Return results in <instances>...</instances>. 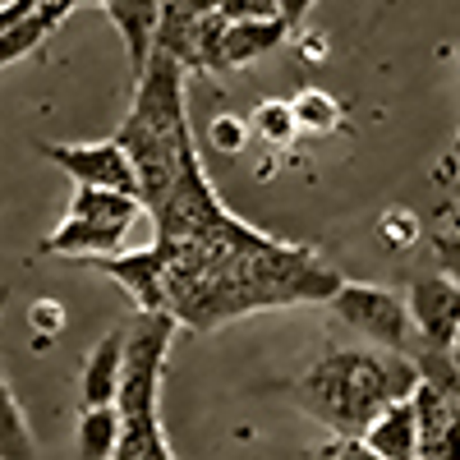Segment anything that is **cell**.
<instances>
[{"label": "cell", "mask_w": 460, "mask_h": 460, "mask_svg": "<svg viewBox=\"0 0 460 460\" xmlns=\"http://www.w3.org/2000/svg\"><path fill=\"white\" fill-rule=\"evenodd\" d=\"M162 253V314L184 332H212L258 309L332 304L345 277L318 249L277 240L226 212L217 226L184 240H152Z\"/></svg>", "instance_id": "cell-1"}, {"label": "cell", "mask_w": 460, "mask_h": 460, "mask_svg": "<svg viewBox=\"0 0 460 460\" xmlns=\"http://www.w3.org/2000/svg\"><path fill=\"white\" fill-rule=\"evenodd\" d=\"M115 143L129 152V166L138 175V203L147 217L171 199V189L189 166L203 162L194 129H189L184 69L171 56H147L143 74L134 79V106L115 129Z\"/></svg>", "instance_id": "cell-2"}, {"label": "cell", "mask_w": 460, "mask_h": 460, "mask_svg": "<svg viewBox=\"0 0 460 460\" xmlns=\"http://www.w3.org/2000/svg\"><path fill=\"white\" fill-rule=\"evenodd\" d=\"M419 387L414 355L396 350H332L299 377V405L309 410L332 438H359L392 401H410Z\"/></svg>", "instance_id": "cell-3"}, {"label": "cell", "mask_w": 460, "mask_h": 460, "mask_svg": "<svg viewBox=\"0 0 460 460\" xmlns=\"http://www.w3.org/2000/svg\"><path fill=\"white\" fill-rule=\"evenodd\" d=\"M180 323L171 314H138L125 327V368L115 414H120V442L111 460H175L162 429V373Z\"/></svg>", "instance_id": "cell-4"}, {"label": "cell", "mask_w": 460, "mask_h": 460, "mask_svg": "<svg viewBox=\"0 0 460 460\" xmlns=\"http://www.w3.org/2000/svg\"><path fill=\"white\" fill-rule=\"evenodd\" d=\"M143 217V203L134 194H111V189H74L65 221L42 240V253L56 258H102V253H120L129 240L134 221Z\"/></svg>", "instance_id": "cell-5"}, {"label": "cell", "mask_w": 460, "mask_h": 460, "mask_svg": "<svg viewBox=\"0 0 460 460\" xmlns=\"http://www.w3.org/2000/svg\"><path fill=\"white\" fill-rule=\"evenodd\" d=\"M327 309L345 327H355L359 336L382 345V350H396V355L410 350V327L414 323H410V309L396 290H382V286H368V281H345L332 295Z\"/></svg>", "instance_id": "cell-6"}, {"label": "cell", "mask_w": 460, "mask_h": 460, "mask_svg": "<svg viewBox=\"0 0 460 460\" xmlns=\"http://www.w3.org/2000/svg\"><path fill=\"white\" fill-rule=\"evenodd\" d=\"M42 157L56 162L74 184H84V189H111V194H134L138 199V175L129 166V152L115 138H97V143H42Z\"/></svg>", "instance_id": "cell-7"}, {"label": "cell", "mask_w": 460, "mask_h": 460, "mask_svg": "<svg viewBox=\"0 0 460 460\" xmlns=\"http://www.w3.org/2000/svg\"><path fill=\"white\" fill-rule=\"evenodd\" d=\"M221 32H226V19L221 14H180L175 5H162L152 51L171 56L184 74L189 69L221 74Z\"/></svg>", "instance_id": "cell-8"}, {"label": "cell", "mask_w": 460, "mask_h": 460, "mask_svg": "<svg viewBox=\"0 0 460 460\" xmlns=\"http://www.w3.org/2000/svg\"><path fill=\"white\" fill-rule=\"evenodd\" d=\"M410 323L429 341V350H451L460 336V281L451 277H414L410 281Z\"/></svg>", "instance_id": "cell-9"}, {"label": "cell", "mask_w": 460, "mask_h": 460, "mask_svg": "<svg viewBox=\"0 0 460 460\" xmlns=\"http://www.w3.org/2000/svg\"><path fill=\"white\" fill-rule=\"evenodd\" d=\"M93 272L125 286V295L138 304V314H162V253L157 244L147 249H125V253H102V258H79Z\"/></svg>", "instance_id": "cell-10"}, {"label": "cell", "mask_w": 460, "mask_h": 460, "mask_svg": "<svg viewBox=\"0 0 460 460\" xmlns=\"http://www.w3.org/2000/svg\"><path fill=\"white\" fill-rule=\"evenodd\" d=\"M359 442L377 460H419V419H414V405L410 401H392L359 433Z\"/></svg>", "instance_id": "cell-11"}, {"label": "cell", "mask_w": 460, "mask_h": 460, "mask_svg": "<svg viewBox=\"0 0 460 460\" xmlns=\"http://www.w3.org/2000/svg\"><path fill=\"white\" fill-rule=\"evenodd\" d=\"M286 37H290V28L281 19H240V23H226V32H221V69H244L258 56H272Z\"/></svg>", "instance_id": "cell-12"}, {"label": "cell", "mask_w": 460, "mask_h": 460, "mask_svg": "<svg viewBox=\"0 0 460 460\" xmlns=\"http://www.w3.org/2000/svg\"><path fill=\"white\" fill-rule=\"evenodd\" d=\"M120 368H125V327H115L111 336H102L93 345V355L84 364V410L97 405H115V392H120Z\"/></svg>", "instance_id": "cell-13"}, {"label": "cell", "mask_w": 460, "mask_h": 460, "mask_svg": "<svg viewBox=\"0 0 460 460\" xmlns=\"http://www.w3.org/2000/svg\"><path fill=\"white\" fill-rule=\"evenodd\" d=\"M0 460H37V442L23 419L19 396L10 392V382L0 377Z\"/></svg>", "instance_id": "cell-14"}, {"label": "cell", "mask_w": 460, "mask_h": 460, "mask_svg": "<svg viewBox=\"0 0 460 460\" xmlns=\"http://www.w3.org/2000/svg\"><path fill=\"white\" fill-rule=\"evenodd\" d=\"M290 111H295L299 134H336L341 120H345L341 102H336L332 93H323V88H304V93H295V97H290Z\"/></svg>", "instance_id": "cell-15"}, {"label": "cell", "mask_w": 460, "mask_h": 460, "mask_svg": "<svg viewBox=\"0 0 460 460\" xmlns=\"http://www.w3.org/2000/svg\"><path fill=\"white\" fill-rule=\"evenodd\" d=\"M115 442H120V414H115V405L84 410V419H79V456L84 460H111Z\"/></svg>", "instance_id": "cell-16"}, {"label": "cell", "mask_w": 460, "mask_h": 460, "mask_svg": "<svg viewBox=\"0 0 460 460\" xmlns=\"http://www.w3.org/2000/svg\"><path fill=\"white\" fill-rule=\"evenodd\" d=\"M249 125H253V134H258L262 143H272V147H286V143H295V134H299L295 111H290L286 97H267V102H258L253 115H249Z\"/></svg>", "instance_id": "cell-17"}, {"label": "cell", "mask_w": 460, "mask_h": 460, "mask_svg": "<svg viewBox=\"0 0 460 460\" xmlns=\"http://www.w3.org/2000/svg\"><path fill=\"white\" fill-rule=\"evenodd\" d=\"M51 32H56V23L42 19V10H37L32 19H23V23H14L10 32H0V69H5V65H19L23 56H32Z\"/></svg>", "instance_id": "cell-18"}, {"label": "cell", "mask_w": 460, "mask_h": 460, "mask_svg": "<svg viewBox=\"0 0 460 460\" xmlns=\"http://www.w3.org/2000/svg\"><path fill=\"white\" fill-rule=\"evenodd\" d=\"M249 134H253V129L240 120V115H212V125H208V143H212L217 152H226V157L244 152Z\"/></svg>", "instance_id": "cell-19"}, {"label": "cell", "mask_w": 460, "mask_h": 460, "mask_svg": "<svg viewBox=\"0 0 460 460\" xmlns=\"http://www.w3.org/2000/svg\"><path fill=\"white\" fill-rule=\"evenodd\" d=\"M382 240H387L392 249H410L419 240V221L410 212H387L382 217Z\"/></svg>", "instance_id": "cell-20"}, {"label": "cell", "mask_w": 460, "mask_h": 460, "mask_svg": "<svg viewBox=\"0 0 460 460\" xmlns=\"http://www.w3.org/2000/svg\"><path fill=\"white\" fill-rule=\"evenodd\" d=\"M221 19L240 23V19H277V0H221Z\"/></svg>", "instance_id": "cell-21"}, {"label": "cell", "mask_w": 460, "mask_h": 460, "mask_svg": "<svg viewBox=\"0 0 460 460\" xmlns=\"http://www.w3.org/2000/svg\"><path fill=\"white\" fill-rule=\"evenodd\" d=\"M433 253H438V262H442V277L460 281V226L451 230V235H442V240L433 244Z\"/></svg>", "instance_id": "cell-22"}, {"label": "cell", "mask_w": 460, "mask_h": 460, "mask_svg": "<svg viewBox=\"0 0 460 460\" xmlns=\"http://www.w3.org/2000/svg\"><path fill=\"white\" fill-rule=\"evenodd\" d=\"M327 451H332V460H377L359 438H332V442H327Z\"/></svg>", "instance_id": "cell-23"}, {"label": "cell", "mask_w": 460, "mask_h": 460, "mask_svg": "<svg viewBox=\"0 0 460 460\" xmlns=\"http://www.w3.org/2000/svg\"><path fill=\"white\" fill-rule=\"evenodd\" d=\"M318 5V0H277V19L286 28H299L304 19H309V10Z\"/></svg>", "instance_id": "cell-24"}, {"label": "cell", "mask_w": 460, "mask_h": 460, "mask_svg": "<svg viewBox=\"0 0 460 460\" xmlns=\"http://www.w3.org/2000/svg\"><path fill=\"white\" fill-rule=\"evenodd\" d=\"M32 327L60 332V327H65V318H60V304H56V299H42V304H32Z\"/></svg>", "instance_id": "cell-25"}, {"label": "cell", "mask_w": 460, "mask_h": 460, "mask_svg": "<svg viewBox=\"0 0 460 460\" xmlns=\"http://www.w3.org/2000/svg\"><path fill=\"white\" fill-rule=\"evenodd\" d=\"M180 14H221V0H171Z\"/></svg>", "instance_id": "cell-26"}, {"label": "cell", "mask_w": 460, "mask_h": 460, "mask_svg": "<svg viewBox=\"0 0 460 460\" xmlns=\"http://www.w3.org/2000/svg\"><path fill=\"white\" fill-rule=\"evenodd\" d=\"M451 364H456V373H460V336H456V345H451Z\"/></svg>", "instance_id": "cell-27"}, {"label": "cell", "mask_w": 460, "mask_h": 460, "mask_svg": "<svg viewBox=\"0 0 460 460\" xmlns=\"http://www.w3.org/2000/svg\"><path fill=\"white\" fill-rule=\"evenodd\" d=\"M5 304H10V286H0V314H5Z\"/></svg>", "instance_id": "cell-28"}, {"label": "cell", "mask_w": 460, "mask_h": 460, "mask_svg": "<svg viewBox=\"0 0 460 460\" xmlns=\"http://www.w3.org/2000/svg\"><path fill=\"white\" fill-rule=\"evenodd\" d=\"M318 460H332V451H327V447H323V451H318Z\"/></svg>", "instance_id": "cell-29"}, {"label": "cell", "mask_w": 460, "mask_h": 460, "mask_svg": "<svg viewBox=\"0 0 460 460\" xmlns=\"http://www.w3.org/2000/svg\"><path fill=\"white\" fill-rule=\"evenodd\" d=\"M157 5H171V0H157Z\"/></svg>", "instance_id": "cell-30"}, {"label": "cell", "mask_w": 460, "mask_h": 460, "mask_svg": "<svg viewBox=\"0 0 460 460\" xmlns=\"http://www.w3.org/2000/svg\"><path fill=\"white\" fill-rule=\"evenodd\" d=\"M419 460H424V456H419Z\"/></svg>", "instance_id": "cell-31"}]
</instances>
